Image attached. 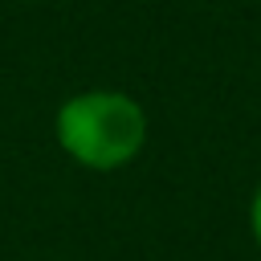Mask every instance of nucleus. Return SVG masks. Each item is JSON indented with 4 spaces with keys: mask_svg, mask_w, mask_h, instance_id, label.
<instances>
[{
    "mask_svg": "<svg viewBox=\"0 0 261 261\" xmlns=\"http://www.w3.org/2000/svg\"><path fill=\"white\" fill-rule=\"evenodd\" d=\"M147 139V114L130 94L118 90H86L61 102L57 110V143L86 167L110 171L139 155Z\"/></svg>",
    "mask_w": 261,
    "mask_h": 261,
    "instance_id": "obj_1",
    "label": "nucleus"
},
{
    "mask_svg": "<svg viewBox=\"0 0 261 261\" xmlns=\"http://www.w3.org/2000/svg\"><path fill=\"white\" fill-rule=\"evenodd\" d=\"M249 224H253V237L261 245V188L253 192V204H249Z\"/></svg>",
    "mask_w": 261,
    "mask_h": 261,
    "instance_id": "obj_2",
    "label": "nucleus"
}]
</instances>
